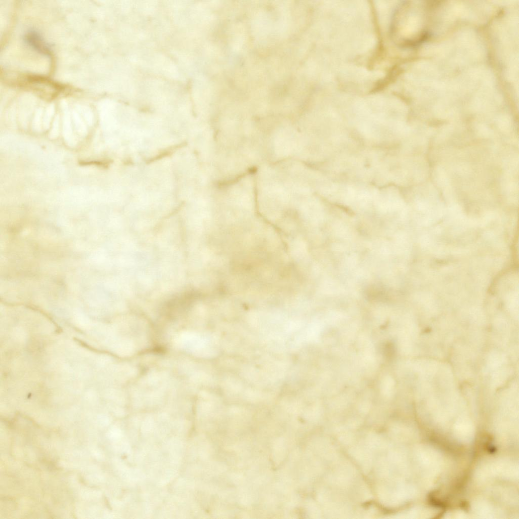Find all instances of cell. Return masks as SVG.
<instances>
[{
    "mask_svg": "<svg viewBox=\"0 0 519 519\" xmlns=\"http://www.w3.org/2000/svg\"><path fill=\"white\" fill-rule=\"evenodd\" d=\"M21 85L36 90L40 94H49L50 97H55L64 89V87L45 77L38 75H27L24 77Z\"/></svg>",
    "mask_w": 519,
    "mask_h": 519,
    "instance_id": "1",
    "label": "cell"
},
{
    "mask_svg": "<svg viewBox=\"0 0 519 519\" xmlns=\"http://www.w3.org/2000/svg\"><path fill=\"white\" fill-rule=\"evenodd\" d=\"M24 41L30 48L37 53L49 58L52 57L50 45L37 30L33 29L28 30L25 33Z\"/></svg>",
    "mask_w": 519,
    "mask_h": 519,
    "instance_id": "2",
    "label": "cell"
}]
</instances>
